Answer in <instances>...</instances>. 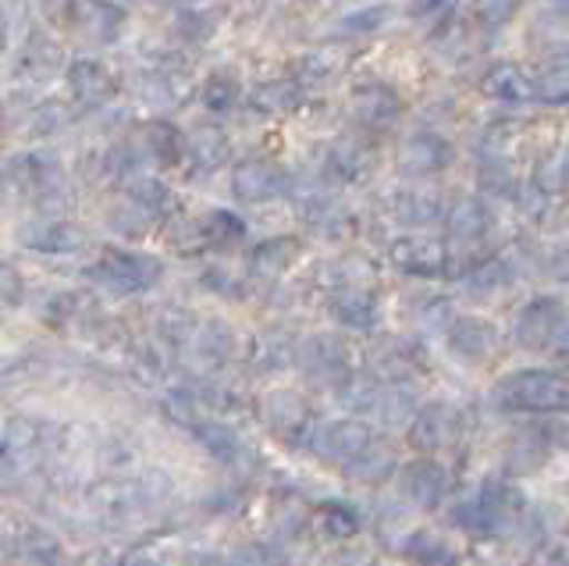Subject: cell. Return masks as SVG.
<instances>
[{"instance_id":"13","label":"cell","mask_w":569,"mask_h":566,"mask_svg":"<svg viewBox=\"0 0 569 566\" xmlns=\"http://www.w3.org/2000/svg\"><path fill=\"white\" fill-rule=\"evenodd\" d=\"M495 342H498V328L485 321V317L467 314L449 325V349L462 360H485L495 349Z\"/></svg>"},{"instance_id":"8","label":"cell","mask_w":569,"mask_h":566,"mask_svg":"<svg viewBox=\"0 0 569 566\" xmlns=\"http://www.w3.org/2000/svg\"><path fill=\"white\" fill-rule=\"evenodd\" d=\"M449 165H452L449 139H441L435 132H417L399 147V171L409 175V179H427V175H438Z\"/></svg>"},{"instance_id":"16","label":"cell","mask_w":569,"mask_h":566,"mask_svg":"<svg viewBox=\"0 0 569 566\" xmlns=\"http://www.w3.org/2000/svg\"><path fill=\"white\" fill-rule=\"evenodd\" d=\"M445 225H449V236L459 242H477L485 239V232L491 228V215L485 200L477 197H459L449 210H445Z\"/></svg>"},{"instance_id":"41","label":"cell","mask_w":569,"mask_h":566,"mask_svg":"<svg viewBox=\"0 0 569 566\" xmlns=\"http://www.w3.org/2000/svg\"><path fill=\"white\" fill-rule=\"evenodd\" d=\"M4 43H8V26H4V19H0V50H4Z\"/></svg>"},{"instance_id":"28","label":"cell","mask_w":569,"mask_h":566,"mask_svg":"<svg viewBox=\"0 0 569 566\" xmlns=\"http://www.w3.org/2000/svg\"><path fill=\"white\" fill-rule=\"evenodd\" d=\"M533 82H538V100H545V103H566L569 100V58L548 61L541 72L533 76Z\"/></svg>"},{"instance_id":"14","label":"cell","mask_w":569,"mask_h":566,"mask_svg":"<svg viewBox=\"0 0 569 566\" xmlns=\"http://www.w3.org/2000/svg\"><path fill=\"white\" fill-rule=\"evenodd\" d=\"M456 428L459 424H456L452 406L435 403V406H427V410H420L417 420L409 424V441H413L420 453H435L445 446V441H452Z\"/></svg>"},{"instance_id":"36","label":"cell","mask_w":569,"mask_h":566,"mask_svg":"<svg viewBox=\"0 0 569 566\" xmlns=\"http://www.w3.org/2000/svg\"><path fill=\"white\" fill-rule=\"evenodd\" d=\"M200 225H203L207 242H228V239H239L246 232V225L236 215H228V210H210Z\"/></svg>"},{"instance_id":"6","label":"cell","mask_w":569,"mask_h":566,"mask_svg":"<svg viewBox=\"0 0 569 566\" xmlns=\"http://www.w3.org/2000/svg\"><path fill=\"white\" fill-rule=\"evenodd\" d=\"M373 449V431L370 424L346 417V420H331L317 431L313 438V453L325 459H338V464L352 467L356 459H363Z\"/></svg>"},{"instance_id":"17","label":"cell","mask_w":569,"mask_h":566,"mask_svg":"<svg viewBox=\"0 0 569 566\" xmlns=\"http://www.w3.org/2000/svg\"><path fill=\"white\" fill-rule=\"evenodd\" d=\"M551 456V441L538 431H523L520 438L509 441V453H506V470L512 477H527V474H538Z\"/></svg>"},{"instance_id":"2","label":"cell","mask_w":569,"mask_h":566,"mask_svg":"<svg viewBox=\"0 0 569 566\" xmlns=\"http://www.w3.org/2000/svg\"><path fill=\"white\" fill-rule=\"evenodd\" d=\"M495 396L502 406L523 414H566L569 375H559V370H520V375L498 381Z\"/></svg>"},{"instance_id":"22","label":"cell","mask_w":569,"mask_h":566,"mask_svg":"<svg viewBox=\"0 0 569 566\" xmlns=\"http://www.w3.org/2000/svg\"><path fill=\"white\" fill-rule=\"evenodd\" d=\"M26 242L43 254H71L86 242V236L68 221H47V225H36V232H26Z\"/></svg>"},{"instance_id":"38","label":"cell","mask_w":569,"mask_h":566,"mask_svg":"<svg viewBox=\"0 0 569 566\" xmlns=\"http://www.w3.org/2000/svg\"><path fill=\"white\" fill-rule=\"evenodd\" d=\"M228 566H278V559H274L271 553H267V548L249 545V548H242V553L231 556Z\"/></svg>"},{"instance_id":"11","label":"cell","mask_w":569,"mask_h":566,"mask_svg":"<svg viewBox=\"0 0 569 566\" xmlns=\"http://www.w3.org/2000/svg\"><path fill=\"white\" fill-rule=\"evenodd\" d=\"M260 417L274 435L292 438L310 424V403L296 388H274L260 399Z\"/></svg>"},{"instance_id":"25","label":"cell","mask_w":569,"mask_h":566,"mask_svg":"<svg viewBox=\"0 0 569 566\" xmlns=\"http://www.w3.org/2000/svg\"><path fill=\"white\" fill-rule=\"evenodd\" d=\"M328 165L338 175H346V179H360V175L367 171V165H370V150L360 143V139L342 136V139H335V147L328 153Z\"/></svg>"},{"instance_id":"18","label":"cell","mask_w":569,"mask_h":566,"mask_svg":"<svg viewBox=\"0 0 569 566\" xmlns=\"http://www.w3.org/2000/svg\"><path fill=\"white\" fill-rule=\"evenodd\" d=\"M512 281V271L502 257H491V260H480L477 268H470L467 275L459 278V286L467 296L473 299H488V296H498L506 286Z\"/></svg>"},{"instance_id":"34","label":"cell","mask_w":569,"mask_h":566,"mask_svg":"<svg viewBox=\"0 0 569 566\" xmlns=\"http://www.w3.org/2000/svg\"><path fill=\"white\" fill-rule=\"evenodd\" d=\"M236 100H239V79H231V76H210L207 86H203V103L210 111H231L236 108Z\"/></svg>"},{"instance_id":"40","label":"cell","mask_w":569,"mask_h":566,"mask_svg":"<svg viewBox=\"0 0 569 566\" xmlns=\"http://www.w3.org/2000/svg\"><path fill=\"white\" fill-rule=\"evenodd\" d=\"M477 14H480V19H488V22H495V19H509V14H512V4H480Z\"/></svg>"},{"instance_id":"24","label":"cell","mask_w":569,"mask_h":566,"mask_svg":"<svg viewBox=\"0 0 569 566\" xmlns=\"http://www.w3.org/2000/svg\"><path fill=\"white\" fill-rule=\"evenodd\" d=\"M296 250H299L296 239H267V242H260L257 250H253V275L257 278H278V275H284V268L292 264Z\"/></svg>"},{"instance_id":"37","label":"cell","mask_w":569,"mask_h":566,"mask_svg":"<svg viewBox=\"0 0 569 566\" xmlns=\"http://www.w3.org/2000/svg\"><path fill=\"white\" fill-rule=\"evenodd\" d=\"M381 19H385V8H373V4H367V8H349V11L342 14L346 29H352V32L378 29V26H381Z\"/></svg>"},{"instance_id":"29","label":"cell","mask_w":569,"mask_h":566,"mask_svg":"<svg viewBox=\"0 0 569 566\" xmlns=\"http://www.w3.org/2000/svg\"><path fill=\"white\" fill-rule=\"evenodd\" d=\"M299 103V82H263L260 90L253 93V108L267 111V115H289Z\"/></svg>"},{"instance_id":"19","label":"cell","mask_w":569,"mask_h":566,"mask_svg":"<svg viewBox=\"0 0 569 566\" xmlns=\"http://www.w3.org/2000/svg\"><path fill=\"white\" fill-rule=\"evenodd\" d=\"M68 82H71V90H76V97L82 103H103L107 97L114 93L111 72H107V68L97 64V61H76V64H71V72H68Z\"/></svg>"},{"instance_id":"10","label":"cell","mask_w":569,"mask_h":566,"mask_svg":"<svg viewBox=\"0 0 569 566\" xmlns=\"http://www.w3.org/2000/svg\"><path fill=\"white\" fill-rule=\"evenodd\" d=\"M391 264L406 275H417V278H435L445 271L449 264V254L438 239H427V236H406L391 242Z\"/></svg>"},{"instance_id":"27","label":"cell","mask_w":569,"mask_h":566,"mask_svg":"<svg viewBox=\"0 0 569 566\" xmlns=\"http://www.w3.org/2000/svg\"><path fill=\"white\" fill-rule=\"evenodd\" d=\"M388 203H391V215L406 225H427L431 218H438V200L427 197V192H396Z\"/></svg>"},{"instance_id":"26","label":"cell","mask_w":569,"mask_h":566,"mask_svg":"<svg viewBox=\"0 0 569 566\" xmlns=\"http://www.w3.org/2000/svg\"><path fill=\"white\" fill-rule=\"evenodd\" d=\"M196 435H200V441L203 446L218 456V459H224V464H239V459L249 453L246 446H242V438L228 428V424H203V428H196Z\"/></svg>"},{"instance_id":"5","label":"cell","mask_w":569,"mask_h":566,"mask_svg":"<svg viewBox=\"0 0 569 566\" xmlns=\"http://www.w3.org/2000/svg\"><path fill=\"white\" fill-rule=\"evenodd\" d=\"M566 325H569L566 307L556 296L530 299V304L520 310V317H516V342L527 349H548L559 342Z\"/></svg>"},{"instance_id":"3","label":"cell","mask_w":569,"mask_h":566,"mask_svg":"<svg viewBox=\"0 0 569 566\" xmlns=\"http://www.w3.org/2000/svg\"><path fill=\"white\" fill-rule=\"evenodd\" d=\"M160 260L153 257H142V254H107L100 257L93 268H89V278L103 286L107 292L114 296H132V292H142L157 286L160 278Z\"/></svg>"},{"instance_id":"1","label":"cell","mask_w":569,"mask_h":566,"mask_svg":"<svg viewBox=\"0 0 569 566\" xmlns=\"http://www.w3.org/2000/svg\"><path fill=\"white\" fill-rule=\"evenodd\" d=\"M523 517V495L502 477H488L473 499L459 503L452 524L470 530V535H506Z\"/></svg>"},{"instance_id":"39","label":"cell","mask_w":569,"mask_h":566,"mask_svg":"<svg viewBox=\"0 0 569 566\" xmlns=\"http://www.w3.org/2000/svg\"><path fill=\"white\" fill-rule=\"evenodd\" d=\"M325 566H373V556L363 553V548H346V553L331 556Z\"/></svg>"},{"instance_id":"12","label":"cell","mask_w":569,"mask_h":566,"mask_svg":"<svg viewBox=\"0 0 569 566\" xmlns=\"http://www.w3.org/2000/svg\"><path fill=\"white\" fill-rule=\"evenodd\" d=\"M399 115H402V103L388 86H363V90L352 93V118L370 132L391 129L399 121Z\"/></svg>"},{"instance_id":"9","label":"cell","mask_w":569,"mask_h":566,"mask_svg":"<svg viewBox=\"0 0 569 566\" xmlns=\"http://www.w3.org/2000/svg\"><path fill=\"white\" fill-rule=\"evenodd\" d=\"M284 189H289V175L271 161H246L231 175V192L246 203L278 200Z\"/></svg>"},{"instance_id":"15","label":"cell","mask_w":569,"mask_h":566,"mask_svg":"<svg viewBox=\"0 0 569 566\" xmlns=\"http://www.w3.org/2000/svg\"><path fill=\"white\" fill-rule=\"evenodd\" d=\"M485 93L502 100V103H530V100H538V82H533V76L527 72V68L502 61V64L488 68Z\"/></svg>"},{"instance_id":"30","label":"cell","mask_w":569,"mask_h":566,"mask_svg":"<svg viewBox=\"0 0 569 566\" xmlns=\"http://www.w3.org/2000/svg\"><path fill=\"white\" fill-rule=\"evenodd\" d=\"M373 414H378L388 428H406V424L417 420L413 396L402 393V388H381V399H378V406H373Z\"/></svg>"},{"instance_id":"20","label":"cell","mask_w":569,"mask_h":566,"mask_svg":"<svg viewBox=\"0 0 569 566\" xmlns=\"http://www.w3.org/2000/svg\"><path fill=\"white\" fill-rule=\"evenodd\" d=\"M346 68H349V54H342L338 47L310 50V54L299 61V86H328L342 76Z\"/></svg>"},{"instance_id":"33","label":"cell","mask_w":569,"mask_h":566,"mask_svg":"<svg viewBox=\"0 0 569 566\" xmlns=\"http://www.w3.org/2000/svg\"><path fill=\"white\" fill-rule=\"evenodd\" d=\"M317 527L325 530L328 538H352L356 530H360V520H356V513L346 509V506H320V517H317Z\"/></svg>"},{"instance_id":"23","label":"cell","mask_w":569,"mask_h":566,"mask_svg":"<svg viewBox=\"0 0 569 566\" xmlns=\"http://www.w3.org/2000/svg\"><path fill=\"white\" fill-rule=\"evenodd\" d=\"M402 556L413 559L417 566H456V553L441 538H435L431 530H413L406 542H402Z\"/></svg>"},{"instance_id":"4","label":"cell","mask_w":569,"mask_h":566,"mask_svg":"<svg viewBox=\"0 0 569 566\" xmlns=\"http://www.w3.org/2000/svg\"><path fill=\"white\" fill-rule=\"evenodd\" d=\"M296 360L302 367V375H310L320 385L349 381V349L335 335H307L296 346Z\"/></svg>"},{"instance_id":"35","label":"cell","mask_w":569,"mask_h":566,"mask_svg":"<svg viewBox=\"0 0 569 566\" xmlns=\"http://www.w3.org/2000/svg\"><path fill=\"white\" fill-rule=\"evenodd\" d=\"M356 481H363V485H378V481H385V477L396 470V464H391V456L388 453H378V449H370L363 459H356L352 467H346Z\"/></svg>"},{"instance_id":"31","label":"cell","mask_w":569,"mask_h":566,"mask_svg":"<svg viewBox=\"0 0 569 566\" xmlns=\"http://www.w3.org/2000/svg\"><path fill=\"white\" fill-rule=\"evenodd\" d=\"M189 153L203 171H213L228 157V139L218 129H200L189 139Z\"/></svg>"},{"instance_id":"21","label":"cell","mask_w":569,"mask_h":566,"mask_svg":"<svg viewBox=\"0 0 569 566\" xmlns=\"http://www.w3.org/2000/svg\"><path fill=\"white\" fill-rule=\"evenodd\" d=\"M331 314H335V321H342L346 328H370L373 317H378V304H373V296L367 289L349 286L335 296Z\"/></svg>"},{"instance_id":"7","label":"cell","mask_w":569,"mask_h":566,"mask_svg":"<svg viewBox=\"0 0 569 566\" xmlns=\"http://www.w3.org/2000/svg\"><path fill=\"white\" fill-rule=\"evenodd\" d=\"M399 488L417 509H438L445 503V491H449V474L438 459L420 456L399 470Z\"/></svg>"},{"instance_id":"32","label":"cell","mask_w":569,"mask_h":566,"mask_svg":"<svg viewBox=\"0 0 569 566\" xmlns=\"http://www.w3.org/2000/svg\"><path fill=\"white\" fill-rule=\"evenodd\" d=\"M147 147L153 150V157L160 165H174L178 153H182V136H178L168 121H153L147 129Z\"/></svg>"}]
</instances>
